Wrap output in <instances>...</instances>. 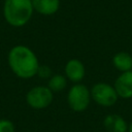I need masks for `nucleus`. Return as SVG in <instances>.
<instances>
[{"label": "nucleus", "mask_w": 132, "mask_h": 132, "mask_svg": "<svg viewBox=\"0 0 132 132\" xmlns=\"http://www.w3.org/2000/svg\"><path fill=\"white\" fill-rule=\"evenodd\" d=\"M8 65L21 78H31L38 72L39 64L36 55L25 45H15L8 53Z\"/></svg>", "instance_id": "1"}, {"label": "nucleus", "mask_w": 132, "mask_h": 132, "mask_svg": "<svg viewBox=\"0 0 132 132\" xmlns=\"http://www.w3.org/2000/svg\"><path fill=\"white\" fill-rule=\"evenodd\" d=\"M34 8L31 0H5L3 16L12 27H23L31 19Z\"/></svg>", "instance_id": "2"}, {"label": "nucleus", "mask_w": 132, "mask_h": 132, "mask_svg": "<svg viewBox=\"0 0 132 132\" xmlns=\"http://www.w3.org/2000/svg\"><path fill=\"white\" fill-rule=\"evenodd\" d=\"M27 103L34 109H42L47 107L53 101V92L48 87L38 86L32 88L26 96Z\"/></svg>", "instance_id": "3"}, {"label": "nucleus", "mask_w": 132, "mask_h": 132, "mask_svg": "<svg viewBox=\"0 0 132 132\" xmlns=\"http://www.w3.org/2000/svg\"><path fill=\"white\" fill-rule=\"evenodd\" d=\"M90 103V91L84 85H74L68 93V104L75 111L85 110Z\"/></svg>", "instance_id": "4"}, {"label": "nucleus", "mask_w": 132, "mask_h": 132, "mask_svg": "<svg viewBox=\"0 0 132 132\" xmlns=\"http://www.w3.org/2000/svg\"><path fill=\"white\" fill-rule=\"evenodd\" d=\"M91 95L94 101L102 106H111L118 100L116 89L104 82L96 84L92 88Z\"/></svg>", "instance_id": "5"}, {"label": "nucleus", "mask_w": 132, "mask_h": 132, "mask_svg": "<svg viewBox=\"0 0 132 132\" xmlns=\"http://www.w3.org/2000/svg\"><path fill=\"white\" fill-rule=\"evenodd\" d=\"M114 89L122 98L132 97V70L123 72L114 82Z\"/></svg>", "instance_id": "6"}, {"label": "nucleus", "mask_w": 132, "mask_h": 132, "mask_svg": "<svg viewBox=\"0 0 132 132\" xmlns=\"http://www.w3.org/2000/svg\"><path fill=\"white\" fill-rule=\"evenodd\" d=\"M35 11L42 15L56 13L60 6V0H31Z\"/></svg>", "instance_id": "7"}, {"label": "nucleus", "mask_w": 132, "mask_h": 132, "mask_svg": "<svg viewBox=\"0 0 132 132\" xmlns=\"http://www.w3.org/2000/svg\"><path fill=\"white\" fill-rule=\"evenodd\" d=\"M65 73L67 77L74 82H77L82 79L85 76V67L84 64L76 59H72L68 61L65 66Z\"/></svg>", "instance_id": "8"}, {"label": "nucleus", "mask_w": 132, "mask_h": 132, "mask_svg": "<svg viewBox=\"0 0 132 132\" xmlns=\"http://www.w3.org/2000/svg\"><path fill=\"white\" fill-rule=\"evenodd\" d=\"M104 127L109 132H126L127 124L118 114H109L104 119Z\"/></svg>", "instance_id": "9"}, {"label": "nucleus", "mask_w": 132, "mask_h": 132, "mask_svg": "<svg viewBox=\"0 0 132 132\" xmlns=\"http://www.w3.org/2000/svg\"><path fill=\"white\" fill-rule=\"evenodd\" d=\"M112 63L117 69L123 72L130 71L132 69V57L128 53H125V52L118 53L112 58Z\"/></svg>", "instance_id": "10"}, {"label": "nucleus", "mask_w": 132, "mask_h": 132, "mask_svg": "<svg viewBox=\"0 0 132 132\" xmlns=\"http://www.w3.org/2000/svg\"><path fill=\"white\" fill-rule=\"evenodd\" d=\"M66 87V79L63 75H54L48 81V89L52 92H60Z\"/></svg>", "instance_id": "11"}, {"label": "nucleus", "mask_w": 132, "mask_h": 132, "mask_svg": "<svg viewBox=\"0 0 132 132\" xmlns=\"http://www.w3.org/2000/svg\"><path fill=\"white\" fill-rule=\"evenodd\" d=\"M0 132H14V126L11 121L1 119L0 120Z\"/></svg>", "instance_id": "12"}, {"label": "nucleus", "mask_w": 132, "mask_h": 132, "mask_svg": "<svg viewBox=\"0 0 132 132\" xmlns=\"http://www.w3.org/2000/svg\"><path fill=\"white\" fill-rule=\"evenodd\" d=\"M37 73H39V75L42 77H47L51 74V69L47 66H41V67L39 66Z\"/></svg>", "instance_id": "13"}, {"label": "nucleus", "mask_w": 132, "mask_h": 132, "mask_svg": "<svg viewBox=\"0 0 132 132\" xmlns=\"http://www.w3.org/2000/svg\"><path fill=\"white\" fill-rule=\"evenodd\" d=\"M129 132H132V124H131L130 127H129Z\"/></svg>", "instance_id": "14"}]
</instances>
